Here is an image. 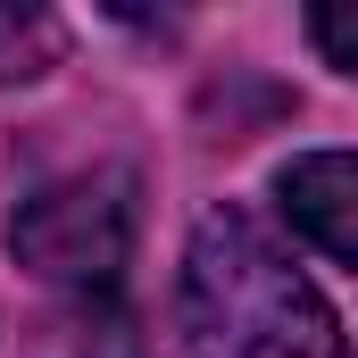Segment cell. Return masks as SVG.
<instances>
[{"label": "cell", "mask_w": 358, "mask_h": 358, "mask_svg": "<svg viewBox=\"0 0 358 358\" xmlns=\"http://www.w3.org/2000/svg\"><path fill=\"white\" fill-rule=\"evenodd\" d=\"M183 342L192 358H350L325 292L250 208L200 217L183 250Z\"/></svg>", "instance_id": "cell-1"}, {"label": "cell", "mask_w": 358, "mask_h": 358, "mask_svg": "<svg viewBox=\"0 0 358 358\" xmlns=\"http://www.w3.org/2000/svg\"><path fill=\"white\" fill-rule=\"evenodd\" d=\"M8 250L42 283L108 292L134 259V183L117 167H100V176H59L42 192H25L8 217Z\"/></svg>", "instance_id": "cell-2"}, {"label": "cell", "mask_w": 358, "mask_h": 358, "mask_svg": "<svg viewBox=\"0 0 358 358\" xmlns=\"http://www.w3.org/2000/svg\"><path fill=\"white\" fill-rule=\"evenodd\" d=\"M275 200H283L292 234H300L317 259H334V267L358 259V167H350V150H308V159H292V167L275 176Z\"/></svg>", "instance_id": "cell-3"}, {"label": "cell", "mask_w": 358, "mask_h": 358, "mask_svg": "<svg viewBox=\"0 0 358 358\" xmlns=\"http://www.w3.org/2000/svg\"><path fill=\"white\" fill-rule=\"evenodd\" d=\"M59 17L50 8H17V0H0V84H34L50 59H59Z\"/></svg>", "instance_id": "cell-4"}, {"label": "cell", "mask_w": 358, "mask_h": 358, "mask_svg": "<svg viewBox=\"0 0 358 358\" xmlns=\"http://www.w3.org/2000/svg\"><path fill=\"white\" fill-rule=\"evenodd\" d=\"M317 50H325V67H334V76H350V67H358V50H350V34H342V25H334V17H317Z\"/></svg>", "instance_id": "cell-5"}]
</instances>
